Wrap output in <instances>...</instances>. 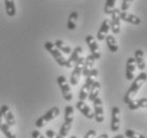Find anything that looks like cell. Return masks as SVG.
Returning <instances> with one entry per match:
<instances>
[{"mask_svg":"<svg viewBox=\"0 0 147 138\" xmlns=\"http://www.w3.org/2000/svg\"><path fill=\"white\" fill-rule=\"evenodd\" d=\"M31 135H32V138H46L44 135L41 134L39 131H37V130H34Z\"/></svg>","mask_w":147,"mask_h":138,"instance_id":"33","label":"cell"},{"mask_svg":"<svg viewBox=\"0 0 147 138\" xmlns=\"http://www.w3.org/2000/svg\"><path fill=\"white\" fill-rule=\"evenodd\" d=\"M120 17H121V20L129 22V24H134V26H139V24H141V21H142L139 16L134 15V14L128 13V12H122V11H121Z\"/></svg>","mask_w":147,"mask_h":138,"instance_id":"13","label":"cell"},{"mask_svg":"<svg viewBox=\"0 0 147 138\" xmlns=\"http://www.w3.org/2000/svg\"><path fill=\"white\" fill-rule=\"evenodd\" d=\"M85 41H86L88 47H89V49H90L91 55H92L95 60H100V47H98L96 41H95V38H94L92 35H87L86 38H85Z\"/></svg>","mask_w":147,"mask_h":138,"instance_id":"10","label":"cell"},{"mask_svg":"<svg viewBox=\"0 0 147 138\" xmlns=\"http://www.w3.org/2000/svg\"><path fill=\"white\" fill-rule=\"evenodd\" d=\"M112 138H125V135H122V134H119V135H115L114 137Z\"/></svg>","mask_w":147,"mask_h":138,"instance_id":"36","label":"cell"},{"mask_svg":"<svg viewBox=\"0 0 147 138\" xmlns=\"http://www.w3.org/2000/svg\"><path fill=\"white\" fill-rule=\"evenodd\" d=\"M71 126H72V124L64 122V123H63V125L60 126V130H59V135H60V136H63L64 138L66 137V136H68V134H69V132H70V130H71Z\"/></svg>","mask_w":147,"mask_h":138,"instance_id":"28","label":"cell"},{"mask_svg":"<svg viewBox=\"0 0 147 138\" xmlns=\"http://www.w3.org/2000/svg\"><path fill=\"white\" fill-rule=\"evenodd\" d=\"M45 48H46V50L54 57V60H55V62H56L57 64L59 65V66H61V67H66V65H67V58H66V57L63 55V53L55 47V45H54L53 43L46 41V43H45Z\"/></svg>","mask_w":147,"mask_h":138,"instance_id":"3","label":"cell"},{"mask_svg":"<svg viewBox=\"0 0 147 138\" xmlns=\"http://www.w3.org/2000/svg\"><path fill=\"white\" fill-rule=\"evenodd\" d=\"M93 108H94V119L98 123L104 122V107H103V101L100 97H97L93 101Z\"/></svg>","mask_w":147,"mask_h":138,"instance_id":"9","label":"cell"},{"mask_svg":"<svg viewBox=\"0 0 147 138\" xmlns=\"http://www.w3.org/2000/svg\"><path fill=\"white\" fill-rule=\"evenodd\" d=\"M96 131L95 130H90L86 133V135L84 136V138H96Z\"/></svg>","mask_w":147,"mask_h":138,"instance_id":"32","label":"cell"},{"mask_svg":"<svg viewBox=\"0 0 147 138\" xmlns=\"http://www.w3.org/2000/svg\"><path fill=\"white\" fill-rule=\"evenodd\" d=\"M4 7H5V13L7 16L14 17L16 15V7L14 0H4Z\"/></svg>","mask_w":147,"mask_h":138,"instance_id":"21","label":"cell"},{"mask_svg":"<svg viewBox=\"0 0 147 138\" xmlns=\"http://www.w3.org/2000/svg\"><path fill=\"white\" fill-rule=\"evenodd\" d=\"M54 45H55V47H56L60 52H63V53L71 54V52H72V49H71L70 46L67 45L64 41H61V39H57V41L54 43Z\"/></svg>","mask_w":147,"mask_h":138,"instance_id":"23","label":"cell"},{"mask_svg":"<svg viewBox=\"0 0 147 138\" xmlns=\"http://www.w3.org/2000/svg\"><path fill=\"white\" fill-rule=\"evenodd\" d=\"M76 108L84 115V116H85V117L88 118V119H90L91 120V119H93L94 118V113L92 111L90 106H89L85 101H80V100H78V101L76 102Z\"/></svg>","mask_w":147,"mask_h":138,"instance_id":"12","label":"cell"},{"mask_svg":"<svg viewBox=\"0 0 147 138\" xmlns=\"http://www.w3.org/2000/svg\"><path fill=\"white\" fill-rule=\"evenodd\" d=\"M59 113H60V111L57 106H54V107L50 108L46 114H44L42 116H40L36 120V122H35L36 128H42V126H45V125L47 124V123H49L51 120H53L57 116H59Z\"/></svg>","mask_w":147,"mask_h":138,"instance_id":"4","label":"cell"},{"mask_svg":"<svg viewBox=\"0 0 147 138\" xmlns=\"http://www.w3.org/2000/svg\"><path fill=\"white\" fill-rule=\"evenodd\" d=\"M100 83L98 81H94L92 86L90 88V91H89V94H88V100L90 102H93L100 94Z\"/></svg>","mask_w":147,"mask_h":138,"instance_id":"20","label":"cell"},{"mask_svg":"<svg viewBox=\"0 0 147 138\" xmlns=\"http://www.w3.org/2000/svg\"><path fill=\"white\" fill-rule=\"evenodd\" d=\"M136 61L134 57H128L127 63H126V79L128 81H131L134 79V71H136Z\"/></svg>","mask_w":147,"mask_h":138,"instance_id":"14","label":"cell"},{"mask_svg":"<svg viewBox=\"0 0 147 138\" xmlns=\"http://www.w3.org/2000/svg\"><path fill=\"white\" fill-rule=\"evenodd\" d=\"M125 137H127V138H146L144 135L140 134V133H138V132L134 131V130H130V128L126 130V132H125Z\"/></svg>","mask_w":147,"mask_h":138,"instance_id":"29","label":"cell"},{"mask_svg":"<svg viewBox=\"0 0 147 138\" xmlns=\"http://www.w3.org/2000/svg\"><path fill=\"white\" fill-rule=\"evenodd\" d=\"M110 30V20L109 19H105V20L102 22L100 27V30L97 32V35H96V38L97 41H104L106 36L108 35V32Z\"/></svg>","mask_w":147,"mask_h":138,"instance_id":"17","label":"cell"},{"mask_svg":"<svg viewBox=\"0 0 147 138\" xmlns=\"http://www.w3.org/2000/svg\"><path fill=\"white\" fill-rule=\"evenodd\" d=\"M121 125V109L119 106H113L111 109V123L110 130L112 132H117Z\"/></svg>","mask_w":147,"mask_h":138,"instance_id":"7","label":"cell"},{"mask_svg":"<svg viewBox=\"0 0 147 138\" xmlns=\"http://www.w3.org/2000/svg\"><path fill=\"white\" fill-rule=\"evenodd\" d=\"M46 136L48 138H64L63 136H60L59 134H57L56 132H54L53 130H47L46 131Z\"/></svg>","mask_w":147,"mask_h":138,"instance_id":"31","label":"cell"},{"mask_svg":"<svg viewBox=\"0 0 147 138\" xmlns=\"http://www.w3.org/2000/svg\"><path fill=\"white\" fill-rule=\"evenodd\" d=\"M3 124V116H2V113L0 111V128H1V125Z\"/></svg>","mask_w":147,"mask_h":138,"instance_id":"34","label":"cell"},{"mask_svg":"<svg viewBox=\"0 0 147 138\" xmlns=\"http://www.w3.org/2000/svg\"><path fill=\"white\" fill-rule=\"evenodd\" d=\"M134 0H123L122 2V5H121V11L122 12H127L128 9L130 7L131 3H132Z\"/></svg>","mask_w":147,"mask_h":138,"instance_id":"30","label":"cell"},{"mask_svg":"<svg viewBox=\"0 0 147 138\" xmlns=\"http://www.w3.org/2000/svg\"><path fill=\"white\" fill-rule=\"evenodd\" d=\"M121 10L114 9L111 13V20H110V30L113 34H119L121 31Z\"/></svg>","mask_w":147,"mask_h":138,"instance_id":"8","label":"cell"},{"mask_svg":"<svg viewBox=\"0 0 147 138\" xmlns=\"http://www.w3.org/2000/svg\"><path fill=\"white\" fill-rule=\"evenodd\" d=\"M96 138H109V135H108V134H102Z\"/></svg>","mask_w":147,"mask_h":138,"instance_id":"35","label":"cell"},{"mask_svg":"<svg viewBox=\"0 0 147 138\" xmlns=\"http://www.w3.org/2000/svg\"><path fill=\"white\" fill-rule=\"evenodd\" d=\"M83 53V48L82 47H76L74 48L72 52L70 54V57L67 60V65L66 67L67 68H72L74 66V64L76 63V61L80 57V54Z\"/></svg>","mask_w":147,"mask_h":138,"instance_id":"16","label":"cell"},{"mask_svg":"<svg viewBox=\"0 0 147 138\" xmlns=\"http://www.w3.org/2000/svg\"><path fill=\"white\" fill-rule=\"evenodd\" d=\"M97 74H98L97 69H94L93 68V69L90 71V73L88 74V77H86V81L84 83L83 87H82V89H80V96H78V99H80V101H85L88 98L90 88L94 82V77H97Z\"/></svg>","mask_w":147,"mask_h":138,"instance_id":"2","label":"cell"},{"mask_svg":"<svg viewBox=\"0 0 147 138\" xmlns=\"http://www.w3.org/2000/svg\"><path fill=\"white\" fill-rule=\"evenodd\" d=\"M70 138H77V137H76V136H71Z\"/></svg>","mask_w":147,"mask_h":138,"instance_id":"37","label":"cell"},{"mask_svg":"<svg viewBox=\"0 0 147 138\" xmlns=\"http://www.w3.org/2000/svg\"><path fill=\"white\" fill-rule=\"evenodd\" d=\"M84 62H85V57L80 56L76 61V63L74 64V69L70 77V83L73 86H76L78 84V82H80V75H82V72H83Z\"/></svg>","mask_w":147,"mask_h":138,"instance_id":"6","label":"cell"},{"mask_svg":"<svg viewBox=\"0 0 147 138\" xmlns=\"http://www.w3.org/2000/svg\"><path fill=\"white\" fill-rule=\"evenodd\" d=\"M146 81H147V73L144 72V71H142L136 79H134L132 84H131V86L129 87V89L127 90L125 97H124V102H125L126 104H128L131 100H134V97L137 96V94L139 92L141 87L143 86V84Z\"/></svg>","mask_w":147,"mask_h":138,"instance_id":"1","label":"cell"},{"mask_svg":"<svg viewBox=\"0 0 147 138\" xmlns=\"http://www.w3.org/2000/svg\"><path fill=\"white\" fill-rule=\"evenodd\" d=\"M0 130H1V132L3 133L4 136L7 138H16V135L12 132L11 126H9L7 123H3V124L1 125V128H0Z\"/></svg>","mask_w":147,"mask_h":138,"instance_id":"27","label":"cell"},{"mask_svg":"<svg viewBox=\"0 0 147 138\" xmlns=\"http://www.w3.org/2000/svg\"><path fill=\"white\" fill-rule=\"evenodd\" d=\"M134 61H136V64H137V67L139 68V70L143 71L146 67V64H145V57H144V51L141 50V49H138L134 52Z\"/></svg>","mask_w":147,"mask_h":138,"instance_id":"19","label":"cell"},{"mask_svg":"<svg viewBox=\"0 0 147 138\" xmlns=\"http://www.w3.org/2000/svg\"><path fill=\"white\" fill-rule=\"evenodd\" d=\"M95 58H94L91 54L87 55V56L85 57V62H84V67H83V74L85 77H88V74L90 73V71L93 69V66H94V63H95Z\"/></svg>","mask_w":147,"mask_h":138,"instance_id":"15","label":"cell"},{"mask_svg":"<svg viewBox=\"0 0 147 138\" xmlns=\"http://www.w3.org/2000/svg\"><path fill=\"white\" fill-rule=\"evenodd\" d=\"M57 84H58L60 90H61V94H63L64 99L66 101L70 102L73 99V94H72L70 84L67 81L66 77H64V75H58L57 77Z\"/></svg>","mask_w":147,"mask_h":138,"instance_id":"5","label":"cell"},{"mask_svg":"<svg viewBox=\"0 0 147 138\" xmlns=\"http://www.w3.org/2000/svg\"><path fill=\"white\" fill-rule=\"evenodd\" d=\"M0 111L2 113V116H3V119L5 123H7L9 126H15L16 124V121H15V118L13 116V113L11 111L10 107L7 105L3 104L1 107H0Z\"/></svg>","mask_w":147,"mask_h":138,"instance_id":"11","label":"cell"},{"mask_svg":"<svg viewBox=\"0 0 147 138\" xmlns=\"http://www.w3.org/2000/svg\"><path fill=\"white\" fill-rule=\"evenodd\" d=\"M78 19V13L77 12H72V13L69 15V18H68V22H67V27L69 30L73 31L75 30L76 28V20Z\"/></svg>","mask_w":147,"mask_h":138,"instance_id":"24","label":"cell"},{"mask_svg":"<svg viewBox=\"0 0 147 138\" xmlns=\"http://www.w3.org/2000/svg\"><path fill=\"white\" fill-rule=\"evenodd\" d=\"M105 39H106V44H107L109 50H110L112 53H115V52L119 50V46H117L115 37H114L113 35H109V34H108Z\"/></svg>","mask_w":147,"mask_h":138,"instance_id":"22","label":"cell"},{"mask_svg":"<svg viewBox=\"0 0 147 138\" xmlns=\"http://www.w3.org/2000/svg\"><path fill=\"white\" fill-rule=\"evenodd\" d=\"M115 2H117V0H106L105 7H104V12H105V14L111 15V13H112L113 10L115 9Z\"/></svg>","mask_w":147,"mask_h":138,"instance_id":"26","label":"cell"},{"mask_svg":"<svg viewBox=\"0 0 147 138\" xmlns=\"http://www.w3.org/2000/svg\"><path fill=\"white\" fill-rule=\"evenodd\" d=\"M127 105L130 111H137L139 108H147V98H142V99H137V100L134 99Z\"/></svg>","mask_w":147,"mask_h":138,"instance_id":"18","label":"cell"},{"mask_svg":"<svg viewBox=\"0 0 147 138\" xmlns=\"http://www.w3.org/2000/svg\"><path fill=\"white\" fill-rule=\"evenodd\" d=\"M73 120H74V108L73 106L68 105V106L65 107V122L72 124Z\"/></svg>","mask_w":147,"mask_h":138,"instance_id":"25","label":"cell"}]
</instances>
